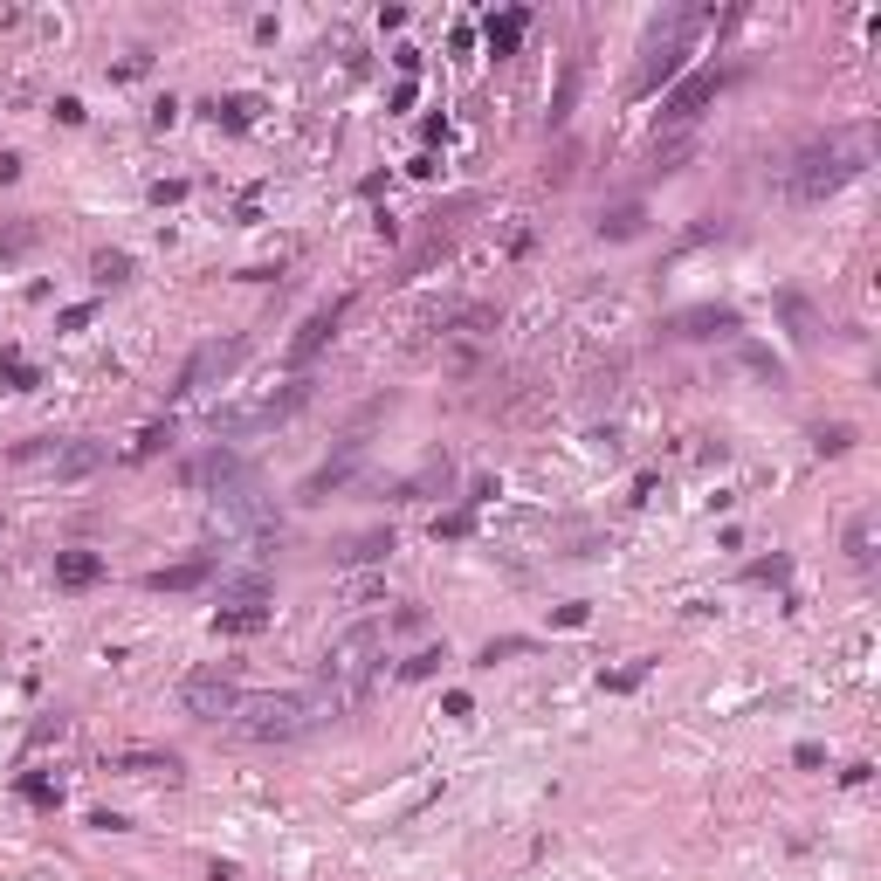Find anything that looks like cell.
Here are the masks:
<instances>
[{
    "mask_svg": "<svg viewBox=\"0 0 881 881\" xmlns=\"http://www.w3.org/2000/svg\"><path fill=\"white\" fill-rule=\"evenodd\" d=\"M379 654H386V626L379 620H359V626H344L331 641V654H324V668H317V723L324 716H344V709H359L365 689H372V675H379Z\"/></svg>",
    "mask_w": 881,
    "mask_h": 881,
    "instance_id": "cell-1",
    "label": "cell"
},
{
    "mask_svg": "<svg viewBox=\"0 0 881 881\" xmlns=\"http://www.w3.org/2000/svg\"><path fill=\"white\" fill-rule=\"evenodd\" d=\"M868 145H875V131H833V138H820V145H805L799 158H792V200H827L833 186H847L861 173V158H868Z\"/></svg>",
    "mask_w": 881,
    "mask_h": 881,
    "instance_id": "cell-2",
    "label": "cell"
},
{
    "mask_svg": "<svg viewBox=\"0 0 881 881\" xmlns=\"http://www.w3.org/2000/svg\"><path fill=\"white\" fill-rule=\"evenodd\" d=\"M311 723V696H241L228 709V737H241V744H296Z\"/></svg>",
    "mask_w": 881,
    "mask_h": 881,
    "instance_id": "cell-3",
    "label": "cell"
},
{
    "mask_svg": "<svg viewBox=\"0 0 881 881\" xmlns=\"http://www.w3.org/2000/svg\"><path fill=\"white\" fill-rule=\"evenodd\" d=\"M709 21L702 7H682V14H668V21L654 28V42H648V62H641V77H634V97H648L654 83H668L675 69H682V55H689V35Z\"/></svg>",
    "mask_w": 881,
    "mask_h": 881,
    "instance_id": "cell-4",
    "label": "cell"
},
{
    "mask_svg": "<svg viewBox=\"0 0 881 881\" xmlns=\"http://www.w3.org/2000/svg\"><path fill=\"white\" fill-rule=\"evenodd\" d=\"M241 702V682L228 668H193L180 682V709L186 716H200V723H228V709Z\"/></svg>",
    "mask_w": 881,
    "mask_h": 881,
    "instance_id": "cell-5",
    "label": "cell"
},
{
    "mask_svg": "<svg viewBox=\"0 0 881 881\" xmlns=\"http://www.w3.org/2000/svg\"><path fill=\"white\" fill-rule=\"evenodd\" d=\"M14 462H55V475H90V468L104 462V448H90V440H21L14 448Z\"/></svg>",
    "mask_w": 881,
    "mask_h": 881,
    "instance_id": "cell-6",
    "label": "cell"
},
{
    "mask_svg": "<svg viewBox=\"0 0 881 881\" xmlns=\"http://www.w3.org/2000/svg\"><path fill=\"white\" fill-rule=\"evenodd\" d=\"M723 83H730V69H702V77H689V83H682V90L668 97V104H661V131H682V125H696V110L709 104V97H716Z\"/></svg>",
    "mask_w": 881,
    "mask_h": 881,
    "instance_id": "cell-7",
    "label": "cell"
},
{
    "mask_svg": "<svg viewBox=\"0 0 881 881\" xmlns=\"http://www.w3.org/2000/svg\"><path fill=\"white\" fill-rule=\"evenodd\" d=\"M303 400H311V386H289L283 400H262V407H248V414H214V434H255V427H276V420H289Z\"/></svg>",
    "mask_w": 881,
    "mask_h": 881,
    "instance_id": "cell-8",
    "label": "cell"
},
{
    "mask_svg": "<svg viewBox=\"0 0 881 881\" xmlns=\"http://www.w3.org/2000/svg\"><path fill=\"white\" fill-rule=\"evenodd\" d=\"M344 311H352V296H337V303H324V311H317L311 324L296 331V344H289V365H311L317 352H324V344H331V337H337V324H344Z\"/></svg>",
    "mask_w": 881,
    "mask_h": 881,
    "instance_id": "cell-9",
    "label": "cell"
},
{
    "mask_svg": "<svg viewBox=\"0 0 881 881\" xmlns=\"http://www.w3.org/2000/svg\"><path fill=\"white\" fill-rule=\"evenodd\" d=\"M730 331H737V311H723V303H702V311L668 317V337H730Z\"/></svg>",
    "mask_w": 881,
    "mask_h": 881,
    "instance_id": "cell-10",
    "label": "cell"
},
{
    "mask_svg": "<svg viewBox=\"0 0 881 881\" xmlns=\"http://www.w3.org/2000/svg\"><path fill=\"white\" fill-rule=\"evenodd\" d=\"M110 772H125V778H166V785H173L186 764H180V751H117V757H110Z\"/></svg>",
    "mask_w": 881,
    "mask_h": 881,
    "instance_id": "cell-11",
    "label": "cell"
},
{
    "mask_svg": "<svg viewBox=\"0 0 881 881\" xmlns=\"http://www.w3.org/2000/svg\"><path fill=\"white\" fill-rule=\"evenodd\" d=\"M234 359H241V344H200V352L186 359V372H180V386H173V392H200V386H207V372H228Z\"/></svg>",
    "mask_w": 881,
    "mask_h": 881,
    "instance_id": "cell-12",
    "label": "cell"
},
{
    "mask_svg": "<svg viewBox=\"0 0 881 881\" xmlns=\"http://www.w3.org/2000/svg\"><path fill=\"white\" fill-rule=\"evenodd\" d=\"M104 578V558L97 551H55V586L62 593H83V586H97Z\"/></svg>",
    "mask_w": 881,
    "mask_h": 881,
    "instance_id": "cell-13",
    "label": "cell"
},
{
    "mask_svg": "<svg viewBox=\"0 0 881 881\" xmlns=\"http://www.w3.org/2000/svg\"><path fill=\"white\" fill-rule=\"evenodd\" d=\"M207 578H214V558H180V565L152 571L145 586H152V593H193V586H207Z\"/></svg>",
    "mask_w": 881,
    "mask_h": 881,
    "instance_id": "cell-14",
    "label": "cell"
},
{
    "mask_svg": "<svg viewBox=\"0 0 881 881\" xmlns=\"http://www.w3.org/2000/svg\"><path fill=\"white\" fill-rule=\"evenodd\" d=\"M352 468H359V440H344V448H337V455H331V462H324V468H317V475H311V482H303V489H296V496H303V503H317V496H331L337 482L352 475Z\"/></svg>",
    "mask_w": 881,
    "mask_h": 881,
    "instance_id": "cell-15",
    "label": "cell"
},
{
    "mask_svg": "<svg viewBox=\"0 0 881 881\" xmlns=\"http://www.w3.org/2000/svg\"><path fill=\"white\" fill-rule=\"evenodd\" d=\"M386 551H392V530H359V537H344L331 558L337 565H372V558H386Z\"/></svg>",
    "mask_w": 881,
    "mask_h": 881,
    "instance_id": "cell-16",
    "label": "cell"
},
{
    "mask_svg": "<svg viewBox=\"0 0 881 881\" xmlns=\"http://www.w3.org/2000/svg\"><path fill=\"white\" fill-rule=\"evenodd\" d=\"M523 28H530V14L523 7H510V14H489V55H517V42H523Z\"/></svg>",
    "mask_w": 881,
    "mask_h": 881,
    "instance_id": "cell-17",
    "label": "cell"
},
{
    "mask_svg": "<svg viewBox=\"0 0 881 881\" xmlns=\"http://www.w3.org/2000/svg\"><path fill=\"white\" fill-rule=\"evenodd\" d=\"M778 311H785V324H792V337H799V344H820V317H812V303H805V296H792V289H785V296H778Z\"/></svg>",
    "mask_w": 881,
    "mask_h": 881,
    "instance_id": "cell-18",
    "label": "cell"
},
{
    "mask_svg": "<svg viewBox=\"0 0 881 881\" xmlns=\"http://www.w3.org/2000/svg\"><path fill=\"white\" fill-rule=\"evenodd\" d=\"M269 620H276L269 606H221V613H214V626H221V634H262Z\"/></svg>",
    "mask_w": 881,
    "mask_h": 881,
    "instance_id": "cell-19",
    "label": "cell"
},
{
    "mask_svg": "<svg viewBox=\"0 0 881 881\" xmlns=\"http://www.w3.org/2000/svg\"><path fill=\"white\" fill-rule=\"evenodd\" d=\"M28 386H42V372L7 344V352H0V392H28Z\"/></svg>",
    "mask_w": 881,
    "mask_h": 881,
    "instance_id": "cell-20",
    "label": "cell"
},
{
    "mask_svg": "<svg viewBox=\"0 0 881 881\" xmlns=\"http://www.w3.org/2000/svg\"><path fill=\"white\" fill-rule=\"evenodd\" d=\"M641 221H648V214H641V200H626V207L599 214V234H606V241H634V234H641Z\"/></svg>",
    "mask_w": 881,
    "mask_h": 881,
    "instance_id": "cell-21",
    "label": "cell"
},
{
    "mask_svg": "<svg viewBox=\"0 0 881 881\" xmlns=\"http://www.w3.org/2000/svg\"><path fill=\"white\" fill-rule=\"evenodd\" d=\"M875 517H854V530H847V558H854V565H868V558H875Z\"/></svg>",
    "mask_w": 881,
    "mask_h": 881,
    "instance_id": "cell-22",
    "label": "cell"
},
{
    "mask_svg": "<svg viewBox=\"0 0 881 881\" xmlns=\"http://www.w3.org/2000/svg\"><path fill=\"white\" fill-rule=\"evenodd\" d=\"M21 799H28V805H42V812H55V799H62V792H55L42 772H28V778H21Z\"/></svg>",
    "mask_w": 881,
    "mask_h": 881,
    "instance_id": "cell-23",
    "label": "cell"
},
{
    "mask_svg": "<svg viewBox=\"0 0 881 881\" xmlns=\"http://www.w3.org/2000/svg\"><path fill=\"white\" fill-rule=\"evenodd\" d=\"M200 110H207L214 125H228V131H241V125H248V97H228V104H200Z\"/></svg>",
    "mask_w": 881,
    "mask_h": 881,
    "instance_id": "cell-24",
    "label": "cell"
},
{
    "mask_svg": "<svg viewBox=\"0 0 881 881\" xmlns=\"http://www.w3.org/2000/svg\"><path fill=\"white\" fill-rule=\"evenodd\" d=\"M125 276H131V255L104 248V255H97V283H125Z\"/></svg>",
    "mask_w": 881,
    "mask_h": 881,
    "instance_id": "cell-25",
    "label": "cell"
},
{
    "mask_svg": "<svg viewBox=\"0 0 881 881\" xmlns=\"http://www.w3.org/2000/svg\"><path fill=\"white\" fill-rule=\"evenodd\" d=\"M475 530V510H448V517H434V537H468Z\"/></svg>",
    "mask_w": 881,
    "mask_h": 881,
    "instance_id": "cell-26",
    "label": "cell"
},
{
    "mask_svg": "<svg viewBox=\"0 0 881 881\" xmlns=\"http://www.w3.org/2000/svg\"><path fill=\"white\" fill-rule=\"evenodd\" d=\"M785 571H792V565H785V558H757V565L744 571V578H751V586H778Z\"/></svg>",
    "mask_w": 881,
    "mask_h": 881,
    "instance_id": "cell-27",
    "label": "cell"
},
{
    "mask_svg": "<svg viewBox=\"0 0 881 881\" xmlns=\"http://www.w3.org/2000/svg\"><path fill=\"white\" fill-rule=\"evenodd\" d=\"M854 448V427H820V455H847Z\"/></svg>",
    "mask_w": 881,
    "mask_h": 881,
    "instance_id": "cell-28",
    "label": "cell"
},
{
    "mask_svg": "<svg viewBox=\"0 0 881 881\" xmlns=\"http://www.w3.org/2000/svg\"><path fill=\"white\" fill-rule=\"evenodd\" d=\"M744 365H751V372H764V379H772V386H778V372H785V365H778L772 352H757V344H744Z\"/></svg>",
    "mask_w": 881,
    "mask_h": 881,
    "instance_id": "cell-29",
    "label": "cell"
},
{
    "mask_svg": "<svg viewBox=\"0 0 881 881\" xmlns=\"http://www.w3.org/2000/svg\"><path fill=\"white\" fill-rule=\"evenodd\" d=\"M510 654H530V641H489V648H482V668H496V661H510Z\"/></svg>",
    "mask_w": 881,
    "mask_h": 881,
    "instance_id": "cell-30",
    "label": "cell"
},
{
    "mask_svg": "<svg viewBox=\"0 0 881 881\" xmlns=\"http://www.w3.org/2000/svg\"><path fill=\"white\" fill-rule=\"evenodd\" d=\"M440 661H448V654H440V648H427V654H414V661H407V682H427V675H434Z\"/></svg>",
    "mask_w": 881,
    "mask_h": 881,
    "instance_id": "cell-31",
    "label": "cell"
},
{
    "mask_svg": "<svg viewBox=\"0 0 881 881\" xmlns=\"http://www.w3.org/2000/svg\"><path fill=\"white\" fill-rule=\"evenodd\" d=\"M90 317H97V303H69V311L55 317V331H83V324H90Z\"/></svg>",
    "mask_w": 881,
    "mask_h": 881,
    "instance_id": "cell-32",
    "label": "cell"
},
{
    "mask_svg": "<svg viewBox=\"0 0 881 881\" xmlns=\"http://www.w3.org/2000/svg\"><path fill=\"white\" fill-rule=\"evenodd\" d=\"M62 730H69V716H42V723L28 730V744H55V737H62Z\"/></svg>",
    "mask_w": 881,
    "mask_h": 881,
    "instance_id": "cell-33",
    "label": "cell"
},
{
    "mask_svg": "<svg viewBox=\"0 0 881 881\" xmlns=\"http://www.w3.org/2000/svg\"><path fill=\"white\" fill-rule=\"evenodd\" d=\"M166 440H173V427H145V434H138V448H131V455H158Z\"/></svg>",
    "mask_w": 881,
    "mask_h": 881,
    "instance_id": "cell-34",
    "label": "cell"
},
{
    "mask_svg": "<svg viewBox=\"0 0 881 881\" xmlns=\"http://www.w3.org/2000/svg\"><path fill=\"white\" fill-rule=\"evenodd\" d=\"M641 675H648V661H634V668H620V675H606V689H634V682H641Z\"/></svg>",
    "mask_w": 881,
    "mask_h": 881,
    "instance_id": "cell-35",
    "label": "cell"
},
{
    "mask_svg": "<svg viewBox=\"0 0 881 881\" xmlns=\"http://www.w3.org/2000/svg\"><path fill=\"white\" fill-rule=\"evenodd\" d=\"M152 200H158V207H173V200H186V186H180V180H158Z\"/></svg>",
    "mask_w": 881,
    "mask_h": 881,
    "instance_id": "cell-36",
    "label": "cell"
}]
</instances>
